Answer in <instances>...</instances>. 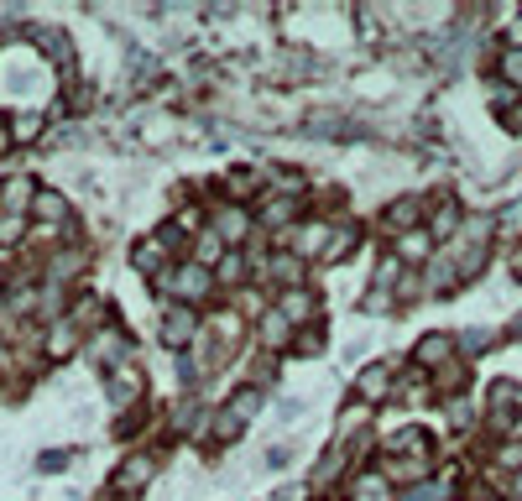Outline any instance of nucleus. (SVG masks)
I'll return each mask as SVG.
<instances>
[{"label": "nucleus", "instance_id": "nucleus-1", "mask_svg": "<svg viewBox=\"0 0 522 501\" xmlns=\"http://www.w3.org/2000/svg\"><path fill=\"white\" fill-rule=\"evenodd\" d=\"M162 282H167V293L184 298V303H199V298H210V272H204L199 262H193V266H178V272H167Z\"/></svg>", "mask_w": 522, "mask_h": 501}, {"label": "nucleus", "instance_id": "nucleus-2", "mask_svg": "<svg viewBox=\"0 0 522 501\" xmlns=\"http://www.w3.org/2000/svg\"><path fill=\"white\" fill-rule=\"evenodd\" d=\"M193 314H188L184 303H178V308H167V314H162V340H167V345H188V340H193Z\"/></svg>", "mask_w": 522, "mask_h": 501}, {"label": "nucleus", "instance_id": "nucleus-3", "mask_svg": "<svg viewBox=\"0 0 522 501\" xmlns=\"http://www.w3.org/2000/svg\"><path fill=\"white\" fill-rule=\"evenodd\" d=\"M355 392H361L366 402H381V397L392 392V366H366V371L355 376Z\"/></svg>", "mask_w": 522, "mask_h": 501}, {"label": "nucleus", "instance_id": "nucleus-4", "mask_svg": "<svg viewBox=\"0 0 522 501\" xmlns=\"http://www.w3.org/2000/svg\"><path fill=\"white\" fill-rule=\"evenodd\" d=\"M251 230V220H246V209L241 204H219L215 209V236L219 240H241Z\"/></svg>", "mask_w": 522, "mask_h": 501}, {"label": "nucleus", "instance_id": "nucleus-5", "mask_svg": "<svg viewBox=\"0 0 522 501\" xmlns=\"http://www.w3.org/2000/svg\"><path fill=\"white\" fill-rule=\"evenodd\" d=\"M152 480V454H131L121 471H116V491H136Z\"/></svg>", "mask_w": 522, "mask_h": 501}, {"label": "nucleus", "instance_id": "nucleus-6", "mask_svg": "<svg viewBox=\"0 0 522 501\" xmlns=\"http://www.w3.org/2000/svg\"><path fill=\"white\" fill-rule=\"evenodd\" d=\"M136 392H141V376H136V366H131V360H125V366H116V376H110V397H116V402H131Z\"/></svg>", "mask_w": 522, "mask_h": 501}, {"label": "nucleus", "instance_id": "nucleus-7", "mask_svg": "<svg viewBox=\"0 0 522 501\" xmlns=\"http://www.w3.org/2000/svg\"><path fill=\"white\" fill-rule=\"evenodd\" d=\"M413 225H418V199H398V204L387 209V230L413 236Z\"/></svg>", "mask_w": 522, "mask_h": 501}, {"label": "nucleus", "instance_id": "nucleus-8", "mask_svg": "<svg viewBox=\"0 0 522 501\" xmlns=\"http://www.w3.org/2000/svg\"><path fill=\"white\" fill-rule=\"evenodd\" d=\"M398 501H449V475H439V480H424V486L402 491Z\"/></svg>", "mask_w": 522, "mask_h": 501}, {"label": "nucleus", "instance_id": "nucleus-9", "mask_svg": "<svg viewBox=\"0 0 522 501\" xmlns=\"http://www.w3.org/2000/svg\"><path fill=\"white\" fill-rule=\"evenodd\" d=\"M79 350V334H73V324H53V334H47V355L53 360H63V355Z\"/></svg>", "mask_w": 522, "mask_h": 501}, {"label": "nucleus", "instance_id": "nucleus-10", "mask_svg": "<svg viewBox=\"0 0 522 501\" xmlns=\"http://www.w3.org/2000/svg\"><path fill=\"white\" fill-rule=\"evenodd\" d=\"M256 408H261V392L246 386V392H235V397H230V408H225V413L235 418V423H246V418H256Z\"/></svg>", "mask_w": 522, "mask_h": 501}, {"label": "nucleus", "instance_id": "nucleus-11", "mask_svg": "<svg viewBox=\"0 0 522 501\" xmlns=\"http://www.w3.org/2000/svg\"><path fill=\"white\" fill-rule=\"evenodd\" d=\"M27 199H31V183H27V177H11V183L0 188V204L11 209V214H21V209H27Z\"/></svg>", "mask_w": 522, "mask_h": 501}, {"label": "nucleus", "instance_id": "nucleus-12", "mask_svg": "<svg viewBox=\"0 0 522 501\" xmlns=\"http://www.w3.org/2000/svg\"><path fill=\"white\" fill-rule=\"evenodd\" d=\"M449 350H455V345H449L444 334H429V340L418 345V366H439V360H449Z\"/></svg>", "mask_w": 522, "mask_h": 501}, {"label": "nucleus", "instance_id": "nucleus-13", "mask_svg": "<svg viewBox=\"0 0 522 501\" xmlns=\"http://www.w3.org/2000/svg\"><path fill=\"white\" fill-rule=\"evenodd\" d=\"M277 314H282V319L293 324V319H304V314H313V298H308V293H298V288H287V298H282V308H277Z\"/></svg>", "mask_w": 522, "mask_h": 501}, {"label": "nucleus", "instance_id": "nucleus-14", "mask_svg": "<svg viewBox=\"0 0 522 501\" xmlns=\"http://www.w3.org/2000/svg\"><path fill=\"white\" fill-rule=\"evenodd\" d=\"M460 225V209H455V199H439V209H433V236H449Z\"/></svg>", "mask_w": 522, "mask_h": 501}, {"label": "nucleus", "instance_id": "nucleus-15", "mask_svg": "<svg viewBox=\"0 0 522 501\" xmlns=\"http://www.w3.org/2000/svg\"><path fill=\"white\" fill-rule=\"evenodd\" d=\"M267 272H272V277H282L287 288H298V277H304V262H298V256H277V262H267Z\"/></svg>", "mask_w": 522, "mask_h": 501}, {"label": "nucleus", "instance_id": "nucleus-16", "mask_svg": "<svg viewBox=\"0 0 522 501\" xmlns=\"http://www.w3.org/2000/svg\"><path fill=\"white\" fill-rule=\"evenodd\" d=\"M392 449H402V454H429V434L424 428H402L398 439H392Z\"/></svg>", "mask_w": 522, "mask_h": 501}, {"label": "nucleus", "instance_id": "nucleus-17", "mask_svg": "<svg viewBox=\"0 0 522 501\" xmlns=\"http://www.w3.org/2000/svg\"><path fill=\"white\" fill-rule=\"evenodd\" d=\"M31 209L42 214V220H68V204H63V194H37Z\"/></svg>", "mask_w": 522, "mask_h": 501}, {"label": "nucleus", "instance_id": "nucleus-18", "mask_svg": "<svg viewBox=\"0 0 522 501\" xmlns=\"http://www.w3.org/2000/svg\"><path fill=\"white\" fill-rule=\"evenodd\" d=\"M261 340H267L272 350H282V345H287V319H282V314H267V319H261Z\"/></svg>", "mask_w": 522, "mask_h": 501}, {"label": "nucleus", "instance_id": "nucleus-19", "mask_svg": "<svg viewBox=\"0 0 522 501\" xmlns=\"http://www.w3.org/2000/svg\"><path fill=\"white\" fill-rule=\"evenodd\" d=\"M94 355H99V360H121L125 366V340L121 334H99V340H94Z\"/></svg>", "mask_w": 522, "mask_h": 501}, {"label": "nucleus", "instance_id": "nucleus-20", "mask_svg": "<svg viewBox=\"0 0 522 501\" xmlns=\"http://www.w3.org/2000/svg\"><path fill=\"white\" fill-rule=\"evenodd\" d=\"M402 262H424V256H429V236H424V230H413V236H402Z\"/></svg>", "mask_w": 522, "mask_h": 501}, {"label": "nucleus", "instance_id": "nucleus-21", "mask_svg": "<svg viewBox=\"0 0 522 501\" xmlns=\"http://www.w3.org/2000/svg\"><path fill=\"white\" fill-rule=\"evenodd\" d=\"M261 220H267V225H287V220H293V199H267V204H261Z\"/></svg>", "mask_w": 522, "mask_h": 501}, {"label": "nucleus", "instance_id": "nucleus-22", "mask_svg": "<svg viewBox=\"0 0 522 501\" xmlns=\"http://www.w3.org/2000/svg\"><path fill=\"white\" fill-rule=\"evenodd\" d=\"M136 266H141V272H157V266H162V240H141V246H136Z\"/></svg>", "mask_w": 522, "mask_h": 501}, {"label": "nucleus", "instance_id": "nucleus-23", "mask_svg": "<svg viewBox=\"0 0 522 501\" xmlns=\"http://www.w3.org/2000/svg\"><path fill=\"white\" fill-rule=\"evenodd\" d=\"M501 79H507L512 89H522V53H518V48H512V53H501Z\"/></svg>", "mask_w": 522, "mask_h": 501}, {"label": "nucleus", "instance_id": "nucleus-24", "mask_svg": "<svg viewBox=\"0 0 522 501\" xmlns=\"http://www.w3.org/2000/svg\"><path fill=\"white\" fill-rule=\"evenodd\" d=\"M219 246H225V240L215 236V230H210V236H199V251H193V256H199V266H210V262H219Z\"/></svg>", "mask_w": 522, "mask_h": 501}, {"label": "nucleus", "instance_id": "nucleus-25", "mask_svg": "<svg viewBox=\"0 0 522 501\" xmlns=\"http://www.w3.org/2000/svg\"><path fill=\"white\" fill-rule=\"evenodd\" d=\"M37 131H42V125H37V116H21V120H11V136H16V142H31Z\"/></svg>", "mask_w": 522, "mask_h": 501}, {"label": "nucleus", "instance_id": "nucleus-26", "mask_svg": "<svg viewBox=\"0 0 522 501\" xmlns=\"http://www.w3.org/2000/svg\"><path fill=\"white\" fill-rule=\"evenodd\" d=\"M90 319H99V298H84V303L73 308V319H68V324H90Z\"/></svg>", "mask_w": 522, "mask_h": 501}, {"label": "nucleus", "instance_id": "nucleus-27", "mask_svg": "<svg viewBox=\"0 0 522 501\" xmlns=\"http://www.w3.org/2000/svg\"><path fill=\"white\" fill-rule=\"evenodd\" d=\"M392 277H402V262H398V256H387V262L376 266V288H387Z\"/></svg>", "mask_w": 522, "mask_h": 501}, {"label": "nucleus", "instance_id": "nucleus-28", "mask_svg": "<svg viewBox=\"0 0 522 501\" xmlns=\"http://www.w3.org/2000/svg\"><path fill=\"white\" fill-rule=\"evenodd\" d=\"M501 230H507V236H518L522 230V204H512L507 214H501Z\"/></svg>", "mask_w": 522, "mask_h": 501}, {"label": "nucleus", "instance_id": "nucleus-29", "mask_svg": "<svg viewBox=\"0 0 522 501\" xmlns=\"http://www.w3.org/2000/svg\"><path fill=\"white\" fill-rule=\"evenodd\" d=\"M460 345H465V350H486V345H492V334H486V329H470Z\"/></svg>", "mask_w": 522, "mask_h": 501}, {"label": "nucleus", "instance_id": "nucleus-30", "mask_svg": "<svg viewBox=\"0 0 522 501\" xmlns=\"http://www.w3.org/2000/svg\"><path fill=\"white\" fill-rule=\"evenodd\" d=\"M219 277L235 282V277H241V256H225V262H219Z\"/></svg>", "mask_w": 522, "mask_h": 501}, {"label": "nucleus", "instance_id": "nucleus-31", "mask_svg": "<svg viewBox=\"0 0 522 501\" xmlns=\"http://www.w3.org/2000/svg\"><path fill=\"white\" fill-rule=\"evenodd\" d=\"M366 308H371V314H381V308H392V298H387V288H376V293L366 298Z\"/></svg>", "mask_w": 522, "mask_h": 501}, {"label": "nucleus", "instance_id": "nucleus-32", "mask_svg": "<svg viewBox=\"0 0 522 501\" xmlns=\"http://www.w3.org/2000/svg\"><path fill=\"white\" fill-rule=\"evenodd\" d=\"M230 188H235V194H251V188H256V173H235L230 177Z\"/></svg>", "mask_w": 522, "mask_h": 501}, {"label": "nucleus", "instance_id": "nucleus-33", "mask_svg": "<svg viewBox=\"0 0 522 501\" xmlns=\"http://www.w3.org/2000/svg\"><path fill=\"white\" fill-rule=\"evenodd\" d=\"M507 37H512V48H518V53H522V16H518V22H512V31H507Z\"/></svg>", "mask_w": 522, "mask_h": 501}, {"label": "nucleus", "instance_id": "nucleus-34", "mask_svg": "<svg viewBox=\"0 0 522 501\" xmlns=\"http://www.w3.org/2000/svg\"><path fill=\"white\" fill-rule=\"evenodd\" d=\"M5 147H11V131H0V151H5Z\"/></svg>", "mask_w": 522, "mask_h": 501}, {"label": "nucleus", "instance_id": "nucleus-35", "mask_svg": "<svg viewBox=\"0 0 522 501\" xmlns=\"http://www.w3.org/2000/svg\"><path fill=\"white\" fill-rule=\"evenodd\" d=\"M518 497H522V475H518Z\"/></svg>", "mask_w": 522, "mask_h": 501}, {"label": "nucleus", "instance_id": "nucleus-36", "mask_svg": "<svg viewBox=\"0 0 522 501\" xmlns=\"http://www.w3.org/2000/svg\"><path fill=\"white\" fill-rule=\"evenodd\" d=\"M518 277H522V256H518Z\"/></svg>", "mask_w": 522, "mask_h": 501}, {"label": "nucleus", "instance_id": "nucleus-37", "mask_svg": "<svg viewBox=\"0 0 522 501\" xmlns=\"http://www.w3.org/2000/svg\"><path fill=\"white\" fill-rule=\"evenodd\" d=\"M518 334H522V319H518Z\"/></svg>", "mask_w": 522, "mask_h": 501}, {"label": "nucleus", "instance_id": "nucleus-38", "mask_svg": "<svg viewBox=\"0 0 522 501\" xmlns=\"http://www.w3.org/2000/svg\"><path fill=\"white\" fill-rule=\"evenodd\" d=\"M121 501H131V497H121Z\"/></svg>", "mask_w": 522, "mask_h": 501}]
</instances>
